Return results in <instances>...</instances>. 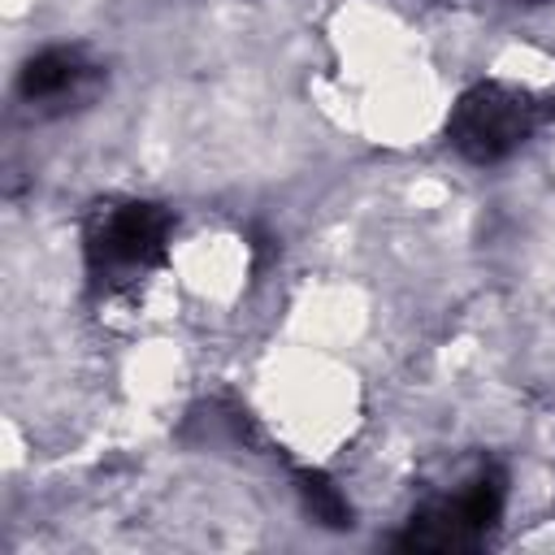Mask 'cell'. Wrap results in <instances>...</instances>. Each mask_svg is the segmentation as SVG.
<instances>
[{"label":"cell","mask_w":555,"mask_h":555,"mask_svg":"<svg viewBox=\"0 0 555 555\" xmlns=\"http://www.w3.org/2000/svg\"><path fill=\"white\" fill-rule=\"evenodd\" d=\"M533 134V104L529 95L503 82H477L460 95L447 121V139L473 165H494L512 156Z\"/></svg>","instance_id":"cell-2"},{"label":"cell","mask_w":555,"mask_h":555,"mask_svg":"<svg viewBox=\"0 0 555 555\" xmlns=\"http://www.w3.org/2000/svg\"><path fill=\"white\" fill-rule=\"evenodd\" d=\"M87 74H91V65H87L82 48H43L26 61L17 87L26 100H56V95L74 91Z\"/></svg>","instance_id":"cell-3"},{"label":"cell","mask_w":555,"mask_h":555,"mask_svg":"<svg viewBox=\"0 0 555 555\" xmlns=\"http://www.w3.org/2000/svg\"><path fill=\"white\" fill-rule=\"evenodd\" d=\"M295 490H299L304 507L312 512V520H321L330 529H347L351 525V507H347L343 490L321 468H295Z\"/></svg>","instance_id":"cell-4"},{"label":"cell","mask_w":555,"mask_h":555,"mask_svg":"<svg viewBox=\"0 0 555 555\" xmlns=\"http://www.w3.org/2000/svg\"><path fill=\"white\" fill-rule=\"evenodd\" d=\"M169 212L147 199L108 204L87 225V264L100 282H126L165 260Z\"/></svg>","instance_id":"cell-1"}]
</instances>
